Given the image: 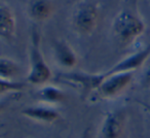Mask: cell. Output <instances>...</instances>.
Masks as SVG:
<instances>
[{"mask_svg": "<svg viewBox=\"0 0 150 138\" xmlns=\"http://www.w3.org/2000/svg\"><path fill=\"white\" fill-rule=\"evenodd\" d=\"M29 138H31V137H29Z\"/></svg>", "mask_w": 150, "mask_h": 138, "instance_id": "cell-17", "label": "cell"}, {"mask_svg": "<svg viewBox=\"0 0 150 138\" xmlns=\"http://www.w3.org/2000/svg\"><path fill=\"white\" fill-rule=\"evenodd\" d=\"M41 37L36 28L31 32V43L29 51V71L26 82L34 86H44L52 78V69L46 63L40 46Z\"/></svg>", "mask_w": 150, "mask_h": 138, "instance_id": "cell-2", "label": "cell"}, {"mask_svg": "<svg viewBox=\"0 0 150 138\" xmlns=\"http://www.w3.org/2000/svg\"><path fill=\"white\" fill-rule=\"evenodd\" d=\"M0 138H1V137H0Z\"/></svg>", "mask_w": 150, "mask_h": 138, "instance_id": "cell-18", "label": "cell"}, {"mask_svg": "<svg viewBox=\"0 0 150 138\" xmlns=\"http://www.w3.org/2000/svg\"><path fill=\"white\" fill-rule=\"evenodd\" d=\"M134 72L111 74L105 78L96 93L102 99H113L123 93L132 84Z\"/></svg>", "mask_w": 150, "mask_h": 138, "instance_id": "cell-4", "label": "cell"}, {"mask_svg": "<svg viewBox=\"0 0 150 138\" xmlns=\"http://www.w3.org/2000/svg\"><path fill=\"white\" fill-rule=\"evenodd\" d=\"M3 109H4V104H3V103L1 102V101H0V113L2 112Z\"/></svg>", "mask_w": 150, "mask_h": 138, "instance_id": "cell-16", "label": "cell"}, {"mask_svg": "<svg viewBox=\"0 0 150 138\" xmlns=\"http://www.w3.org/2000/svg\"><path fill=\"white\" fill-rule=\"evenodd\" d=\"M80 138H93V134H92V129L91 128H86L83 130V132L80 135Z\"/></svg>", "mask_w": 150, "mask_h": 138, "instance_id": "cell-15", "label": "cell"}, {"mask_svg": "<svg viewBox=\"0 0 150 138\" xmlns=\"http://www.w3.org/2000/svg\"><path fill=\"white\" fill-rule=\"evenodd\" d=\"M17 32V20L13 9L5 3L0 2V39L11 42Z\"/></svg>", "mask_w": 150, "mask_h": 138, "instance_id": "cell-8", "label": "cell"}, {"mask_svg": "<svg viewBox=\"0 0 150 138\" xmlns=\"http://www.w3.org/2000/svg\"><path fill=\"white\" fill-rule=\"evenodd\" d=\"M146 67L144 69L143 78H142V84L145 88H150V59L145 63Z\"/></svg>", "mask_w": 150, "mask_h": 138, "instance_id": "cell-14", "label": "cell"}, {"mask_svg": "<svg viewBox=\"0 0 150 138\" xmlns=\"http://www.w3.org/2000/svg\"><path fill=\"white\" fill-rule=\"evenodd\" d=\"M54 11V5L50 0H33L29 5L28 13L32 20L43 22L50 19Z\"/></svg>", "mask_w": 150, "mask_h": 138, "instance_id": "cell-10", "label": "cell"}, {"mask_svg": "<svg viewBox=\"0 0 150 138\" xmlns=\"http://www.w3.org/2000/svg\"><path fill=\"white\" fill-rule=\"evenodd\" d=\"M21 72V67L16 61L9 58H0V78L8 80L15 78Z\"/></svg>", "mask_w": 150, "mask_h": 138, "instance_id": "cell-12", "label": "cell"}, {"mask_svg": "<svg viewBox=\"0 0 150 138\" xmlns=\"http://www.w3.org/2000/svg\"><path fill=\"white\" fill-rule=\"evenodd\" d=\"M99 20V9L92 1H81L72 15V27L80 35H90L96 29Z\"/></svg>", "mask_w": 150, "mask_h": 138, "instance_id": "cell-3", "label": "cell"}, {"mask_svg": "<svg viewBox=\"0 0 150 138\" xmlns=\"http://www.w3.org/2000/svg\"><path fill=\"white\" fill-rule=\"evenodd\" d=\"M25 83L18 80H8L0 78V96L9 93H17L25 89Z\"/></svg>", "mask_w": 150, "mask_h": 138, "instance_id": "cell-13", "label": "cell"}, {"mask_svg": "<svg viewBox=\"0 0 150 138\" xmlns=\"http://www.w3.org/2000/svg\"><path fill=\"white\" fill-rule=\"evenodd\" d=\"M125 110L115 109L105 115L99 128L98 138H121L125 127Z\"/></svg>", "mask_w": 150, "mask_h": 138, "instance_id": "cell-5", "label": "cell"}, {"mask_svg": "<svg viewBox=\"0 0 150 138\" xmlns=\"http://www.w3.org/2000/svg\"><path fill=\"white\" fill-rule=\"evenodd\" d=\"M27 119L42 124H54L61 117L60 111L52 105H33L27 106L21 111Z\"/></svg>", "mask_w": 150, "mask_h": 138, "instance_id": "cell-7", "label": "cell"}, {"mask_svg": "<svg viewBox=\"0 0 150 138\" xmlns=\"http://www.w3.org/2000/svg\"><path fill=\"white\" fill-rule=\"evenodd\" d=\"M146 30V24L136 11L121 9L112 23V33L120 46H129Z\"/></svg>", "mask_w": 150, "mask_h": 138, "instance_id": "cell-1", "label": "cell"}, {"mask_svg": "<svg viewBox=\"0 0 150 138\" xmlns=\"http://www.w3.org/2000/svg\"><path fill=\"white\" fill-rule=\"evenodd\" d=\"M38 98L47 105H56L64 102L66 96L64 92L58 87L50 86V85H44L39 89L37 93Z\"/></svg>", "mask_w": 150, "mask_h": 138, "instance_id": "cell-11", "label": "cell"}, {"mask_svg": "<svg viewBox=\"0 0 150 138\" xmlns=\"http://www.w3.org/2000/svg\"><path fill=\"white\" fill-rule=\"evenodd\" d=\"M54 54L58 64L64 68H73L78 63V58L75 52L64 40H57L54 42Z\"/></svg>", "mask_w": 150, "mask_h": 138, "instance_id": "cell-9", "label": "cell"}, {"mask_svg": "<svg viewBox=\"0 0 150 138\" xmlns=\"http://www.w3.org/2000/svg\"><path fill=\"white\" fill-rule=\"evenodd\" d=\"M150 58V44L145 46L142 50H139L138 52L125 57L121 61L117 62L115 65H113L110 69L107 71L102 72L103 76L105 78L111 75V74L122 73V72H134L135 70L139 69L140 67L144 66L145 63Z\"/></svg>", "mask_w": 150, "mask_h": 138, "instance_id": "cell-6", "label": "cell"}]
</instances>
